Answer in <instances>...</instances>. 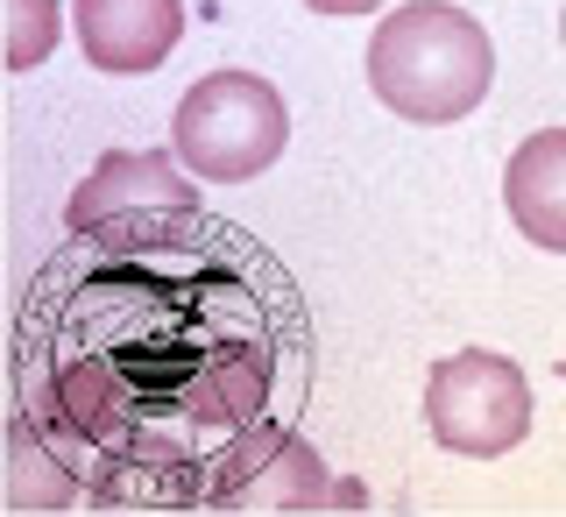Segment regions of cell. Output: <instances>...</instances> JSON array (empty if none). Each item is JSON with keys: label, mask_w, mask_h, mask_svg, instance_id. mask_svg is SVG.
<instances>
[{"label": "cell", "mask_w": 566, "mask_h": 517, "mask_svg": "<svg viewBox=\"0 0 566 517\" xmlns=\"http://www.w3.org/2000/svg\"><path fill=\"white\" fill-rule=\"evenodd\" d=\"M305 298L248 227L142 213L71 235L22 291L14 412L93 504L199 510L305 397Z\"/></svg>", "instance_id": "obj_1"}, {"label": "cell", "mask_w": 566, "mask_h": 517, "mask_svg": "<svg viewBox=\"0 0 566 517\" xmlns=\"http://www.w3.org/2000/svg\"><path fill=\"white\" fill-rule=\"evenodd\" d=\"M368 85L397 121L439 128L489 100L495 85V43L453 0H403L368 35Z\"/></svg>", "instance_id": "obj_2"}, {"label": "cell", "mask_w": 566, "mask_h": 517, "mask_svg": "<svg viewBox=\"0 0 566 517\" xmlns=\"http://www.w3.org/2000/svg\"><path fill=\"white\" fill-rule=\"evenodd\" d=\"M170 142L191 177L248 185V177H262L283 156L291 114H283V93L270 79H255V71H206L185 93V106H177Z\"/></svg>", "instance_id": "obj_3"}, {"label": "cell", "mask_w": 566, "mask_h": 517, "mask_svg": "<svg viewBox=\"0 0 566 517\" xmlns=\"http://www.w3.org/2000/svg\"><path fill=\"white\" fill-rule=\"evenodd\" d=\"M424 418H432V440L447 454L495 461L524 447L531 433V383L510 354L460 348L447 362H432V376H424Z\"/></svg>", "instance_id": "obj_4"}, {"label": "cell", "mask_w": 566, "mask_h": 517, "mask_svg": "<svg viewBox=\"0 0 566 517\" xmlns=\"http://www.w3.org/2000/svg\"><path fill=\"white\" fill-rule=\"evenodd\" d=\"M199 206L185 170H170V156H149V149H114L99 156L93 177L71 192L64 206V227L85 235V227H106V220H142V213H185Z\"/></svg>", "instance_id": "obj_5"}, {"label": "cell", "mask_w": 566, "mask_h": 517, "mask_svg": "<svg viewBox=\"0 0 566 517\" xmlns=\"http://www.w3.org/2000/svg\"><path fill=\"white\" fill-rule=\"evenodd\" d=\"M71 29H78L85 58L99 71L135 79V71H156L185 43V0H78Z\"/></svg>", "instance_id": "obj_6"}, {"label": "cell", "mask_w": 566, "mask_h": 517, "mask_svg": "<svg viewBox=\"0 0 566 517\" xmlns=\"http://www.w3.org/2000/svg\"><path fill=\"white\" fill-rule=\"evenodd\" d=\"M503 199H510V220H517V235L531 248L566 256V128H538L510 149Z\"/></svg>", "instance_id": "obj_7"}, {"label": "cell", "mask_w": 566, "mask_h": 517, "mask_svg": "<svg viewBox=\"0 0 566 517\" xmlns=\"http://www.w3.org/2000/svg\"><path fill=\"white\" fill-rule=\"evenodd\" d=\"M220 504L227 510H305V504H333V483H326V468H318V454L283 425L270 447L234 475V489H227Z\"/></svg>", "instance_id": "obj_8"}, {"label": "cell", "mask_w": 566, "mask_h": 517, "mask_svg": "<svg viewBox=\"0 0 566 517\" xmlns=\"http://www.w3.org/2000/svg\"><path fill=\"white\" fill-rule=\"evenodd\" d=\"M8 440H14V483H8V504L14 510H57V504H78V475L64 468V454L50 447L35 425L14 412V425H8Z\"/></svg>", "instance_id": "obj_9"}, {"label": "cell", "mask_w": 566, "mask_h": 517, "mask_svg": "<svg viewBox=\"0 0 566 517\" xmlns=\"http://www.w3.org/2000/svg\"><path fill=\"white\" fill-rule=\"evenodd\" d=\"M14 8V29H8V64L29 71L57 50V0H8Z\"/></svg>", "instance_id": "obj_10"}, {"label": "cell", "mask_w": 566, "mask_h": 517, "mask_svg": "<svg viewBox=\"0 0 566 517\" xmlns=\"http://www.w3.org/2000/svg\"><path fill=\"white\" fill-rule=\"evenodd\" d=\"M312 14H376L382 0H305Z\"/></svg>", "instance_id": "obj_11"}, {"label": "cell", "mask_w": 566, "mask_h": 517, "mask_svg": "<svg viewBox=\"0 0 566 517\" xmlns=\"http://www.w3.org/2000/svg\"><path fill=\"white\" fill-rule=\"evenodd\" d=\"M559 43H566V14H559Z\"/></svg>", "instance_id": "obj_12"}, {"label": "cell", "mask_w": 566, "mask_h": 517, "mask_svg": "<svg viewBox=\"0 0 566 517\" xmlns=\"http://www.w3.org/2000/svg\"><path fill=\"white\" fill-rule=\"evenodd\" d=\"M559 376H566V362H559Z\"/></svg>", "instance_id": "obj_13"}]
</instances>
